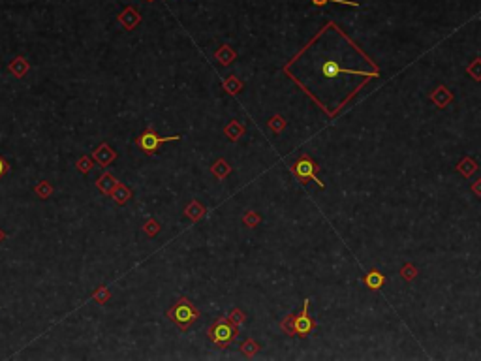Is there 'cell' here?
I'll return each mask as SVG.
<instances>
[{"label": "cell", "mask_w": 481, "mask_h": 361, "mask_svg": "<svg viewBox=\"0 0 481 361\" xmlns=\"http://www.w3.org/2000/svg\"><path fill=\"white\" fill-rule=\"evenodd\" d=\"M168 318L175 323L180 331H188V329L197 322L199 312H197V309L194 306V303H192L190 299L182 297V299H179L177 303H173V306L168 311Z\"/></svg>", "instance_id": "obj_1"}, {"label": "cell", "mask_w": 481, "mask_h": 361, "mask_svg": "<svg viewBox=\"0 0 481 361\" xmlns=\"http://www.w3.org/2000/svg\"><path fill=\"white\" fill-rule=\"evenodd\" d=\"M92 156H81V158L77 160V171L79 173H83V175H87V173H90V170H92Z\"/></svg>", "instance_id": "obj_21"}, {"label": "cell", "mask_w": 481, "mask_h": 361, "mask_svg": "<svg viewBox=\"0 0 481 361\" xmlns=\"http://www.w3.org/2000/svg\"><path fill=\"white\" fill-rule=\"evenodd\" d=\"M119 21H120V25L126 28V30H134V28L139 25V21H141V15L137 13L136 8L128 6V8H126V10L119 15Z\"/></svg>", "instance_id": "obj_7"}, {"label": "cell", "mask_w": 481, "mask_h": 361, "mask_svg": "<svg viewBox=\"0 0 481 361\" xmlns=\"http://www.w3.org/2000/svg\"><path fill=\"white\" fill-rule=\"evenodd\" d=\"M308 306H310V301L306 299L305 305H303V311H301L297 316H293V335H297V337H306V335H310L312 331H314V328H316L314 320H312L310 314H308Z\"/></svg>", "instance_id": "obj_5"}, {"label": "cell", "mask_w": 481, "mask_h": 361, "mask_svg": "<svg viewBox=\"0 0 481 361\" xmlns=\"http://www.w3.org/2000/svg\"><path fill=\"white\" fill-rule=\"evenodd\" d=\"M365 282L371 290H378V288H382V284H383V275L380 273V271H371V273L365 277Z\"/></svg>", "instance_id": "obj_18"}, {"label": "cell", "mask_w": 481, "mask_h": 361, "mask_svg": "<svg viewBox=\"0 0 481 361\" xmlns=\"http://www.w3.org/2000/svg\"><path fill=\"white\" fill-rule=\"evenodd\" d=\"M8 173H10V164H8V162H6V160L0 156V179H2V177H6Z\"/></svg>", "instance_id": "obj_27"}, {"label": "cell", "mask_w": 481, "mask_h": 361, "mask_svg": "<svg viewBox=\"0 0 481 361\" xmlns=\"http://www.w3.org/2000/svg\"><path fill=\"white\" fill-rule=\"evenodd\" d=\"M117 185H119V180L111 175V173H104V175L96 180V188H98V190L102 192L104 196H111Z\"/></svg>", "instance_id": "obj_9"}, {"label": "cell", "mask_w": 481, "mask_h": 361, "mask_svg": "<svg viewBox=\"0 0 481 361\" xmlns=\"http://www.w3.org/2000/svg\"><path fill=\"white\" fill-rule=\"evenodd\" d=\"M224 134H226V137L230 139V141H239L240 139V136L245 134V126L240 124L239 120H230L228 124H226V128H224Z\"/></svg>", "instance_id": "obj_12"}, {"label": "cell", "mask_w": 481, "mask_h": 361, "mask_svg": "<svg viewBox=\"0 0 481 361\" xmlns=\"http://www.w3.org/2000/svg\"><path fill=\"white\" fill-rule=\"evenodd\" d=\"M160 230H162V226H160V222L156 219H149L147 222L143 224V231H145L149 237H156L160 233Z\"/></svg>", "instance_id": "obj_20"}, {"label": "cell", "mask_w": 481, "mask_h": 361, "mask_svg": "<svg viewBox=\"0 0 481 361\" xmlns=\"http://www.w3.org/2000/svg\"><path fill=\"white\" fill-rule=\"evenodd\" d=\"M4 237H6V233H4V231H2V230H0V243L4 241Z\"/></svg>", "instance_id": "obj_29"}, {"label": "cell", "mask_w": 481, "mask_h": 361, "mask_svg": "<svg viewBox=\"0 0 481 361\" xmlns=\"http://www.w3.org/2000/svg\"><path fill=\"white\" fill-rule=\"evenodd\" d=\"M267 124H269V128H271V130L279 134V132H282L286 128V120L282 119L280 115H274V117H271V119H269Z\"/></svg>", "instance_id": "obj_24"}, {"label": "cell", "mask_w": 481, "mask_h": 361, "mask_svg": "<svg viewBox=\"0 0 481 361\" xmlns=\"http://www.w3.org/2000/svg\"><path fill=\"white\" fill-rule=\"evenodd\" d=\"M111 197H113V202H115L117 205H126V203L134 197V192H132V188H128L126 185L119 183V185L115 186L113 194H111Z\"/></svg>", "instance_id": "obj_10"}, {"label": "cell", "mask_w": 481, "mask_h": 361, "mask_svg": "<svg viewBox=\"0 0 481 361\" xmlns=\"http://www.w3.org/2000/svg\"><path fill=\"white\" fill-rule=\"evenodd\" d=\"M414 275H416V273H414V269H412V267H408V269L404 267V269H402V277H404V279H412Z\"/></svg>", "instance_id": "obj_28"}, {"label": "cell", "mask_w": 481, "mask_h": 361, "mask_svg": "<svg viewBox=\"0 0 481 361\" xmlns=\"http://www.w3.org/2000/svg\"><path fill=\"white\" fill-rule=\"evenodd\" d=\"M260 222H262V216H260L256 211H248V213H245V216H243V224L248 226V228H256Z\"/></svg>", "instance_id": "obj_23"}, {"label": "cell", "mask_w": 481, "mask_h": 361, "mask_svg": "<svg viewBox=\"0 0 481 361\" xmlns=\"http://www.w3.org/2000/svg\"><path fill=\"white\" fill-rule=\"evenodd\" d=\"M205 213H207V209L203 207V205L197 202V200L190 202L184 207V216H186V219L194 220V222H196V220H199V219H203V216H205Z\"/></svg>", "instance_id": "obj_11"}, {"label": "cell", "mask_w": 481, "mask_h": 361, "mask_svg": "<svg viewBox=\"0 0 481 361\" xmlns=\"http://www.w3.org/2000/svg\"><path fill=\"white\" fill-rule=\"evenodd\" d=\"M90 156H92L94 162H98L100 166H109V164H113V162H115L119 154H117V151H113V149H111L107 143H102L100 147L94 149Z\"/></svg>", "instance_id": "obj_6"}, {"label": "cell", "mask_w": 481, "mask_h": 361, "mask_svg": "<svg viewBox=\"0 0 481 361\" xmlns=\"http://www.w3.org/2000/svg\"><path fill=\"white\" fill-rule=\"evenodd\" d=\"M224 91L228 94H231V96H235V94H239L243 91V81L235 76H228L224 81Z\"/></svg>", "instance_id": "obj_15"}, {"label": "cell", "mask_w": 481, "mask_h": 361, "mask_svg": "<svg viewBox=\"0 0 481 361\" xmlns=\"http://www.w3.org/2000/svg\"><path fill=\"white\" fill-rule=\"evenodd\" d=\"M8 70H10L17 79H23V77L28 74V70H30V62H28L25 57H15V59L10 62Z\"/></svg>", "instance_id": "obj_8"}, {"label": "cell", "mask_w": 481, "mask_h": 361, "mask_svg": "<svg viewBox=\"0 0 481 361\" xmlns=\"http://www.w3.org/2000/svg\"><path fill=\"white\" fill-rule=\"evenodd\" d=\"M342 71H344V70H342V68H340V66L337 64L335 60H325V62H323V66H322L323 77H329V79H331V77H337L339 74H342Z\"/></svg>", "instance_id": "obj_17"}, {"label": "cell", "mask_w": 481, "mask_h": 361, "mask_svg": "<svg viewBox=\"0 0 481 361\" xmlns=\"http://www.w3.org/2000/svg\"><path fill=\"white\" fill-rule=\"evenodd\" d=\"M228 318H230L233 323H237L239 328H240V323H245V320H246V316L239 311V309H233V311L230 312V316H228Z\"/></svg>", "instance_id": "obj_25"}, {"label": "cell", "mask_w": 481, "mask_h": 361, "mask_svg": "<svg viewBox=\"0 0 481 361\" xmlns=\"http://www.w3.org/2000/svg\"><path fill=\"white\" fill-rule=\"evenodd\" d=\"M260 348H262V346L257 345L256 340H252V339L245 340V342H240V352H243L246 357H254L257 352H260Z\"/></svg>", "instance_id": "obj_19"}, {"label": "cell", "mask_w": 481, "mask_h": 361, "mask_svg": "<svg viewBox=\"0 0 481 361\" xmlns=\"http://www.w3.org/2000/svg\"><path fill=\"white\" fill-rule=\"evenodd\" d=\"M34 192H36V196L40 200H49L53 196V185H51L49 180H40L36 188H34Z\"/></svg>", "instance_id": "obj_16"}, {"label": "cell", "mask_w": 481, "mask_h": 361, "mask_svg": "<svg viewBox=\"0 0 481 361\" xmlns=\"http://www.w3.org/2000/svg\"><path fill=\"white\" fill-rule=\"evenodd\" d=\"M316 6H323L327 4V2H335V4H346V6H354V8H357V2H348V0H312Z\"/></svg>", "instance_id": "obj_26"}, {"label": "cell", "mask_w": 481, "mask_h": 361, "mask_svg": "<svg viewBox=\"0 0 481 361\" xmlns=\"http://www.w3.org/2000/svg\"><path fill=\"white\" fill-rule=\"evenodd\" d=\"M180 137L182 136H170V137H160L156 132L153 130V128H147V130L143 132V134H139V137L136 139L137 147H139V151H143V153L147 154V156H151V154H154L156 151H158L164 143L168 141H180Z\"/></svg>", "instance_id": "obj_3"}, {"label": "cell", "mask_w": 481, "mask_h": 361, "mask_svg": "<svg viewBox=\"0 0 481 361\" xmlns=\"http://www.w3.org/2000/svg\"><path fill=\"white\" fill-rule=\"evenodd\" d=\"M211 173H213L216 179H226V177L231 173V166L228 164L224 158H218L213 166H211Z\"/></svg>", "instance_id": "obj_14"}, {"label": "cell", "mask_w": 481, "mask_h": 361, "mask_svg": "<svg viewBox=\"0 0 481 361\" xmlns=\"http://www.w3.org/2000/svg\"><path fill=\"white\" fill-rule=\"evenodd\" d=\"M291 171L295 173V177L301 180V183H303V185H306L308 180H314V183H318V186H320V188H323V183L318 179V175H316V173H318V164L310 158V156L303 154V156L297 160L295 164H293Z\"/></svg>", "instance_id": "obj_4"}, {"label": "cell", "mask_w": 481, "mask_h": 361, "mask_svg": "<svg viewBox=\"0 0 481 361\" xmlns=\"http://www.w3.org/2000/svg\"><path fill=\"white\" fill-rule=\"evenodd\" d=\"M235 59H237V53L230 45H222V47L216 51V60H218L222 66H230Z\"/></svg>", "instance_id": "obj_13"}, {"label": "cell", "mask_w": 481, "mask_h": 361, "mask_svg": "<svg viewBox=\"0 0 481 361\" xmlns=\"http://www.w3.org/2000/svg\"><path fill=\"white\" fill-rule=\"evenodd\" d=\"M147 2H153V0H147Z\"/></svg>", "instance_id": "obj_30"}, {"label": "cell", "mask_w": 481, "mask_h": 361, "mask_svg": "<svg viewBox=\"0 0 481 361\" xmlns=\"http://www.w3.org/2000/svg\"><path fill=\"white\" fill-rule=\"evenodd\" d=\"M237 335H239V326L231 322L230 318H220V320L213 322L207 331L209 340L218 346V348L230 346L237 339Z\"/></svg>", "instance_id": "obj_2"}, {"label": "cell", "mask_w": 481, "mask_h": 361, "mask_svg": "<svg viewBox=\"0 0 481 361\" xmlns=\"http://www.w3.org/2000/svg\"><path fill=\"white\" fill-rule=\"evenodd\" d=\"M109 297H111V294H109V290H107L105 286H100L98 290L92 294V299L96 301L98 305H105V303L109 301Z\"/></svg>", "instance_id": "obj_22"}]
</instances>
